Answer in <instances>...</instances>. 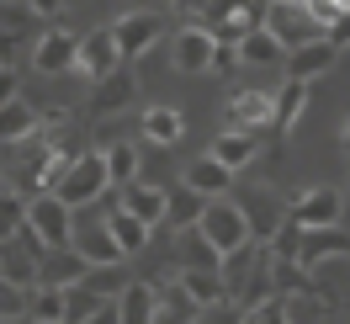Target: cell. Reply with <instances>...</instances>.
Instances as JSON below:
<instances>
[{
	"label": "cell",
	"instance_id": "obj_34",
	"mask_svg": "<svg viewBox=\"0 0 350 324\" xmlns=\"http://www.w3.org/2000/svg\"><path fill=\"white\" fill-rule=\"evenodd\" d=\"M27 298H32V287L0 277V324H27Z\"/></svg>",
	"mask_w": 350,
	"mask_h": 324
},
{
	"label": "cell",
	"instance_id": "obj_44",
	"mask_svg": "<svg viewBox=\"0 0 350 324\" xmlns=\"http://www.w3.org/2000/svg\"><path fill=\"white\" fill-rule=\"evenodd\" d=\"M340 144H345V154H350V123H345V133H340Z\"/></svg>",
	"mask_w": 350,
	"mask_h": 324
},
{
	"label": "cell",
	"instance_id": "obj_1",
	"mask_svg": "<svg viewBox=\"0 0 350 324\" xmlns=\"http://www.w3.org/2000/svg\"><path fill=\"white\" fill-rule=\"evenodd\" d=\"M111 192V171H107V149H90V154H75V165L64 171V181L53 186V197L64 208H96L101 197Z\"/></svg>",
	"mask_w": 350,
	"mask_h": 324
},
{
	"label": "cell",
	"instance_id": "obj_11",
	"mask_svg": "<svg viewBox=\"0 0 350 324\" xmlns=\"http://www.w3.org/2000/svg\"><path fill=\"white\" fill-rule=\"evenodd\" d=\"M271 117H276V96H271V90H239V96H228V107H223V123L234 133H260Z\"/></svg>",
	"mask_w": 350,
	"mask_h": 324
},
{
	"label": "cell",
	"instance_id": "obj_13",
	"mask_svg": "<svg viewBox=\"0 0 350 324\" xmlns=\"http://www.w3.org/2000/svg\"><path fill=\"white\" fill-rule=\"evenodd\" d=\"M75 69H80V75H90V80H107L111 69H122V53H117L111 27H96V32H85V38H80V59H75Z\"/></svg>",
	"mask_w": 350,
	"mask_h": 324
},
{
	"label": "cell",
	"instance_id": "obj_25",
	"mask_svg": "<svg viewBox=\"0 0 350 324\" xmlns=\"http://www.w3.org/2000/svg\"><path fill=\"white\" fill-rule=\"evenodd\" d=\"M27 319L32 324H69V292L64 287H32Z\"/></svg>",
	"mask_w": 350,
	"mask_h": 324
},
{
	"label": "cell",
	"instance_id": "obj_15",
	"mask_svg": "<svg viewBox=\"0 0 350 324\" xmlns=\"http://www.w3.org/2000/svg\"><path fill=\"white\" fill-rule=\"evenodd\" d=\"M133 101H138V75L133 69H111L107 80H96V90H90V112L96 117H117Z\"/></svg>",
	"mask_w": 350,
	"mask_h": 324
},
{
	"label": "cell",
	"instance_id": "obj_17",
	"mask_svg": "<svg viewBox=\"0 0 350 324\" xmlns=\"http://www.w3.org/2000/svg\"><path fill=\"white\" fill-rule=\"evenodd\" d=\"M117 208L122 213H133L138 223H165V208H170V192L165 186H149V181H133V186H122L117 192Z\"/></svg>",
	"mask_w": 350,
	"mask_h": 324
},
{
	"label": "cell",
	"instance_id": "obj_7",
	"mask_svg": "<svg viewBox=\"0 0 350 324\" xmlns=\"http://www.w3.org/2000/svg\"><path fill=\"white\" fill-rule=\"evenodd\" d=\"M111 38H117V53H122V64H128V59H144V53L165 38V22H159L154 11H128V16L111 22Z\"/></svg>",
	"mask_w": 350,
	"mask_h": 324
},
{
	"label": "cell",
	"instance_id": "obj_36",
	"mask_svg": "<svg viewBox=\"0 0 350 324\" xmlns=\"http://www.w3.org/2000/svg\"><path fill=\"white\" fill-rule=\"evenodd\" d=\"M303 5H308V16L324 27V32H329V27H340L350 16V0H303Z\"/></svg>",
	"mask_w": 350,
	"mask_h": 324
},
{
	"label": "cell",
	"instance_id": "obj_20",
	"mask_svg": "<svg viewBox=\"0 0 350 324\" xmlns=\"http://www.w3.org/2000/svg\"><path fill=\"white\" fill-rule=\"evenodd\" d=\"M186 186H191L197 197H207V202H218V197H228V186H234V171L218 165L213 154H202V160L186 165Z\"/></svg>",
	"mask_w": 350,
	"mask_h": 324
},
{
	"label": "cell",
	"instance_id": "obj_40",
	"mask_svg": "<svg viewBox=\"0 0 350 324\" xmlns=\"http://www.w3.org/2000/svg\"><path fill=\"white\" fill-rule=\"evenodd\" d=\"M239 64V48L234 43H218V53H213V69H234Z\"/></svg>",
	"mask_w": 350,
	"mask_h": 324
},
{
	"label": "cell",
	"instance_id": "obj_14",
	"mask_svg": "<svg viewBox=\"0 0 350 324\" xmlns=\"http://www.w3.org/2000/svg\"><path fill=\"white\" fill-rule=\"evenodd\" d=\"M75 59H80V38L64 32V27H48L43 38H38V48H32L38 75H64V69H75Z\"/></svg>",
	"mask_w": 350,
	"mask_h": 324
},
{
	"label": "cell",
	"instance_id": "obj_23",
	"mask_svg": "<svg viewBox=\"0 0 350 324\" xmlns=\"http://www.w3.org/2000/svg\"><path fill=\"white\" fill-rule=\"evenodd\" d=\"M255 149H260V144H255V133H234V128H223L218 138H213V160H218V165H228V171L239 175L244 165H250V160H255Z\"/></svg>",
	"mask_w": 350,
	"mask_h": 324
},
{
	"label": "cell",
	"instance_id": "obj_33",
	"mask_svg": "<svg viewBox=\"0 0 350 324\" xmlns=\"http://www.w3.org/2000/svg\"><path fill=\"white\" fill-rule=\"evenodd\" d=\"M107 171H111V192H122L138 181V144H111L107 149Z\"/></svg>",
	"mask_w": 350,
	"mask_h": 324
},
{
	"label": "cell",
	"instance_id": "obj_43",
	"mask_svg": "<svg viewBox=\"0 0 350 324\" xmlns=\"http://www.w3.org/2000/svg\"><path fill=\"white\" fill-rule=\"evenodd\" d=\"M324 38H329V43H334V48H340V43H350V16H345V22H340V27H329Z\"/></svg>",
	"mask_w": 350,
	"mask_h": 324
},
{
	"label": "cell",
	"instance_id": "obj_2",
	"mask_svg": "<svg viewBox=\"0 0 350 324\" xmlns=\"http://www.w3.org/2000/svg\"><path fill=\"white\" fill-rule=\"evenodd\" d=\"M202 239L218 250V256H234V250H244L250 245V223H244V208L234 202V197H218V202H207L197 218Z\"/></svg>",
	"mask_w": 350,
	"mask_h": 324
},
{
	"label": "cell",
	"instance_id": "obj_5",
	"mask_svg": "<svg viewBox=\"0 0 350 324\" xmlns=\"http://www.w3.org/2000/svg\"><path fill=\"white\" fill-rule=\"evenodd\" d=\"M43 239L32 229H16L11 239H0V277L16 287H38V266H43Z\"/></svg>",
	"mask_w": 350,
	"mask_h": 324
},
{
	"label": "cell",
	"instance_id": "obj_39",
	"mask_svg": "<svg viewBox=\"0 0 350 324\" xmlns=\"http://www.w3.org/2000/svg\"><path fill=\"white\" fill-rule=\"evenodd\" d=\"M80 324H122V314H117V298H107L101 308H96V314H85Z\"/></svg>",
	"mask_w": 350,
	"mask_h": 324
},
{
	"label": "cell",
	"instance_id": "obj_18",
	"mask_svg": "<svg viewBox=\"0 0 350 324\" xmlns=\"http://www.w3.org/2000/svg\"><path fill=\"white\" fill-rule=\"evenodd\" d=\"M90 277V260L75 250V245H64V250H48L43 266H38V287H75V282Z\"/></svg>",
	"mask_w": 350,
	"mask_h": 324
},
{
	"label": "cell",
	"instance_id": "obj_22",
	"mask_svg": "<svg viewBox=\"0 0 350 324\" xmlns=\"http://www.w3.org/2000/svg\"><path fill=\"white\" fill-rule=\"evenodd\" d=\"M154 308H159V287H149V282H128V287L117 292L122 324H154Z\"/></svg>",
	"mask_w": 350,
	"mask_h": 324
},
{
	"label": "cell",
	"instance_id": "obj_42",
	"mask_svg": "<svg viewBox=\"0 0 350 324\" xmlns=\"http://www.w3.org/2000/svg\"><path fill=\"white\" fill-rule=\"evenodd\" d=\"M16 101V69H0V107Z\"/></svg>",
	"mask_w": 350,
	"mask_h": 324
},
{
	"label": "cell",
	"instance_id": "obj_29",
	"mask_svg": "<svg viewBox=\"0 0 350 324\" xmlns=\"http://www.w3.org/2000/svg\"><path fill=\"white\" fill-rule=\"evenodd\" d=\"M303 107H308V86H303V80H286V86L276 90V117H271V128L292 133V128H297V117H303Z\"/></svg>",
	"mask_w": 350,
	"mask_h": 324
},
{
	"label": "cell",
	"instance_id": "obj_8",
	"mask_svg": "<svg viewBox=\"0 0 350 324\" xmlns=\"http://www.w3.org/2000/svg\"><path fill=\"white\" fill-rule=\"evenodd\" d=\"M80 256L90 260V266H122V245L111 239V223L107 218H75V239H69Z\"/></svg>",
	"mask_w": 350,
	"mask_h": 324
},
{
	"label": "cell",
	"instance_id": "obj_19",
	"mask_svg": "<svg viewBox=\"0 0 350 324\" xmlns=\"http://www.w3.org/2000/svg\"><path fill=\"white\" fill-rule=\"evenodd\" d=\"M334 59H340V48L329 43V38H319V43H308V48H292L286 53V80H319V75H329L334 69Z\"/></svg>",
	"mask_w": 350,
	"mask_h": 324
},
{
	"label": "cell",
	"instance_id": "obj_4",
	"mask_svg": "<svg viewBox=\"0 0 350 324\" xmlns=\"http://www.w3.org/2000/svg\"><path fill=\"white\" fill-rule=\"evenodd\" d=\"M27 229L43 239V250H64L69 239H75V208H64L53 192L32 197L27 202Z\"/></svg>",
	"mask_w": 350,
	"mask_h": 324
},
{
	"label": "cell",
	"instance_id": "obj_32",
	"mask_svg": "<svg viewBox=\"0 0 350 324\" xmlns=\"http://www.w3.org/2000/svg\"><path fill=\"white\" fill-rule=\"evenodd\" d=\"M239 64H286V48L276 43L265 27H255V32L239 43Z\"/></svg>",
	"mask_w": 350,
	"mask_h": 324
},
{
	"label": "cell",
	"instance_id": "obj_38",
	"mask_svg": "<svg viewBox=\"0 0 350 324\" xmlns=\"http://www.w3.org/2000/svg\"><path fill=\"white\" fill-rule=\"evenodd\" d=\"M197 324H244V308H234V303H218V308H202Z\"/></svg>",
	"mask_w": 350,
	"mask_h": 324
},
{
	"label": "cell",
	"instance_id": "obj_37",
	"mask_svg": "<svg viewBox=\"0 0 350 324\" xmlns=\"http://www.w3.org/2000/svg\"><path fill=\"white\" fill-rule=\"evenodd\" d=\"M244 324H292V314H286L282 298H265L260 308H250V314H244Z\"/></svg>",
	"mask_w": 350,
	"mask_h": 324
},
{
	"label": "cell",
	"instance_id": "obj_12",
	"mask_svg": "<svg viewBox=\"0 0 350 324\" xmlns=\"http://www.w3.org/2000/svg\"><path fill=\"white\" fill-rule=\"evenodd\" d=\"M286 218H292L297 229H334V223H340V192H334V186H313V192H303L286 208Z\"/></svg>",
	"mask_w": 350,
	"mask_h": 324
},
{
	"label": "cell",
	"instance_id": "obj_24",
	"mask_svg": "<svg viewBox=\"0 0 350 324\" xmlns=\"http://www.w3.org/2000/svg\"><path fill=\"white\" fill-rule=\"evenodd\" d=\"M175 282L186 287V298L197 303V308H218V303H228L223 271H175Z\"/></svg>",
	"mask_w": 350,
	"mask_h": 324
},
{
	"label": "cell",
	"instance_id": "obj_26",
	"mask_svg": "<svg viewBox=\"0 0 350 324\" xmlns=\"http://www.w3.org/2000/svg\"><path fill=\"white\" fill-rule=\"evenodd\" d=\"M180 271H223V256L202 239V229H180Z\"/></svg>",
	"mask_w": 350,
	"mask_h": 324
},
{
	"label": "cell",
	"instance_id": "obj_9",
	"mask_svg": "<svg viewBox=\"0 0 350 324\" xmlns=\"http://www.w3.org/2000/svg\"><path fill=\"white\" fill-rule=\"evenodd\" d=\"M244 208V223H250V239L255 245H271V239L282 234V223H286V202L276 192H250V197H234Z\"/></svg>",
	"mask_w": 350,
	"mask_h": 324
},
{
	"label": "cell",
	"instance_id": "obj_10",
	"mask_svg": "<svg viewBox=\"0 0 350 324\" xmlns=\"http://www.w3.org/2000/svg\"><path fill=\"white\" fill-rule=\"evenodd\" d=\"M213 53H218V38H213V27H180L170 43V59L180 75H202V69H213Z\"/></svg>",
	"mask_w": 350,
	"mask_h": 324
},
{
	"label": "cell",
	"instance_id": "obj_30",
	"mask_svg": "<svg viewBox=\"0 0 350 324\" xmlns=\"http://www.w3.org/2000/svg\"><path fill=\"white\" fill-rule=\"evenodd\" d=\"M202 208H207V197H197L186 181L170 192V208H165V223H175V229H197V218H202Z\"/></svg>",
	"mask_w": 350,
	"mask_h": 324
},
{
	"label": "cell",
	"instance_id": "obj_31",
	"mask_svg": "<svg viewBox=\"0 0 350 324\" xmlns=\"http://www.w3.org/2000/svg\"><path fill=\"white\" fill-rule=\"evenodd\" d=\"M107 223H111V239L122 245V256H138L144 245H149V223H138L133 213H122V208H111L107 213Z\"/></svg>",
	"mask_w": 350,
	"mask_h": 324
},
{
	"label": "cell",
	"instance_id": "obj_45",
	"mask_svg": "<svg viewBox=\"0 0 350 324\" xmlns=\"http://www.w3.org/2000/svg\"><path fill=\"white\" fill-rule=\"evenodd\" d=\"M27 324H32V319H27Z\"/></svg>",
	"mask_w": 350,
	"mask_h": 324
},
{
	"label": "cell",
	"instance_id": "obj_41",
	"mask_svg": "<svg viewBox=\"0 0 350 324\" xmlns=\"http://www.w3.org/2000/svg\"><path fill=\"white\" fill-rule=\"evenodd\" d=\"M22 5L38 16V22H43V16H59V5H64V0H22Z\"/></svg>",
	"mask_w": 350,
	"mask_h": 324
},
{
	"label": "cell",
	"instance_id": "obj_6",
	"mask_svg": "<svg viewBox=\"0 0 350 324\" xmlns=\"http://www.w3.org/2000/svg\"><path fill=\"white\" fill-rule=\"evenodd\" d=\"M38 16L27 11V5H11V0H0V69H16V53L27 43L38 48Z\"/></svg>",
	"mask_w": 350,
	"mask_h": 324
},
{
	"label": "cell",
	"instance_id": "obj_28",
	"mask_svg": "<svg viewBox=\"0 0 350 324\" xmlns=\"http://www.w3.org/2000/svg\"><path fill=\"white\" fill-rule=\"evenodd\" d=\"M180 133H186V117L175 107H149L144 112V138H149V144L170 149V144H180Z\"/></svg>",
	"mask_w": 350,
	"mask_h": 324
},
{
	"label": "cell",
	"instance_id": "obj_3",
	"mask_svg": "<svg viewBox=\"0 0 350 324\" xmlns=\"http://www.w3.org/2000/svg\"><path fill=\"white\" fill-rule=\"evenodd\" d=\"M260 27L286 48V53H292V48H308V43H319V38H324V27L308 16L303 0H271V5H265V22H260Z\"/></svg>",
	"mask_w": 350,
	"mask_h": 324
},
{
	"label": "cell",
	"instance_id": "obj_21",
	"mask_svg": "<svg viewBox=\"0 0 350 324\" xmlns=\"http://www.w3.org/2000/svg\"><path fill=\"white\" fill-rule=\"evenodd\" d=\"M32 133H43V117H38V107L32 101H5L0 107V144H22V138H32Z\"/></svg>",
	"mask_w": 350,
	"mask_h": 324
},
{
	"label": "cell",
	"instance_id": "obj_27",
	"mask_svg": "<svg viewBox=\"0 0 350 324\" xmlns=\"http://www.w3.org/2000/svg\"><path fill=\"white\" fill-rule=\"evenodd\" d=\"M202 308L186 298V287L170 282V287H159V308H154V324H197Z\"/></svg>",
	"mask_w": 350,
	"mask_h": 324
},
{
	"label": "cell",
	"instance_id": "obj_35",
	"mask_svg": "<svg viewBox=\"0 0 350 324\" xmlns=\"http://www.w3.org/2000/svg\"><path fill=\"white\" fill-rule=\"evenodd\" d=\"M271 282H276V298H282V292H308V287H313L303 266H297V260H282V256H271Z\"/></svg>",
	"mask_w": 350,
	"mask_h": 324
},
{
	"label": "cell",
	"instance_id": "obj_16",
	"mask_svg": "<svg viewBox=\"0 0 350 324\" xmlns=\"http://www.w3.org/2000/svg\"><path fill=\"white\" fill-rule=\"evenodd\" d=\"M350 256V234L334 223V229H303V245H297V266L313 271V266H324V260H340Z\"/></svg>",
	"mask_w": 350,
	"mask_h": 324
}]
</instances>
